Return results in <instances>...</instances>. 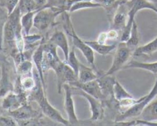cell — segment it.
I'll use <instances>...</instances> for the list:
<instances>
[{
  "mask_svg": "<svg viewBox=\"0 0 157 126\" xmlns=\"http://www.w3.org/2000/svg\"><path fill=\"white\" fill-rule=\"evenodd\" d=\"M61 15L63 28H64L66 33L72 38V44H73L75 49H78L80 51L86 59L87 62L91 65L92 68L96 70V66H95V52L93 51V49L86 43L85 40L82 39L77 35L74 29L69 12L64 11Z\"/></svg>",
  "mask_w": 157,
  "mask_h": 126,
  "instance_id": "6da1fadb",
  "label": "cell"
},
{
  "mask_svg": "<svg viewBox=\"0 0 157 126\" xmlns=\"http://www.w3.org/2000/svg\"><path fill=\"white\" fill-rule=\"evenodd\" d=\"M30 97H31L30 100L36 101L37 104L39 105L43 115H46L49 119L56 121V122L59 123V124H65V125H67L69 124V121L63 118L61 113L48 101L46 95V90L44 89L42 84H40L39 86L36 85V88L32 91Z\"/></svg>",
  "mask_w": 157,
  "mask_h": 126,
  "instance_id": "7a4b0ae2",
  "label": "cell"
},
{
  "mask_svg": "<svg viewBox=\"0 0 157 126\" xmlns=\"http://www.w3.org/2000/svg\"><path fill=\"white\" fill-rule=\"evenodd\" d=\"M157 96V79H155V82L152 86L151 91L148 93L146 95H144L142 98H138L136 102L126 109V111L121 113L120 115L116 117V120L117 121H126V119L129 118H136V117L140 116L143 111L144 110L145 108L149 104L152 100H153L155 97Z\"/></svg>",
  "mask_w": 157,
  "mask_h": 126,
  "instance_id": "3957f363",
  "label": "cell"
},
{
  "mask_svg": "<svg viewBox=\"0 0 157 126\" xmlns=\"http://www.w3.org/2000/svg\"><path fill=\"white\" fill-rule=\"evenodd\" d=\"M133 52L134 51L130 49L125 42H120L116 47V51L113 57L111 67L106 72L104 73V75L113 76L120 69H123Z\"/></svg>",
  "mask_w": 157,
  "mask_h": 126,
  "instance_id": "277c9868",
  "label": "cell"
},
{
  "mask_svg": "<svg viewBox=\"0 0 157 126\" xmlns=\"http://www.w3.org/2000/svg\"><path fill=\"white\" fill-rule=\"evenodd\" d=\"M64 10L59 8H46L38 10L34 18V27L39 31L47 30L55 25V19Z\"/></svg>",
  "mask_w": 157,
  "mask_h": 126,
  "instance_id": "5b68a950",
  "label": "cell"
},
{
  "mask_svg": "<svg viewBox=\"0 0 157 126\" xmlns=\"http://www.w3.org/2000/svg\"><path fill=\"white\" fill-rule=\"evenodd\" d=\"M71 86H72L73 94L80 95L81 97L84 98L88 102L89 105H90V112H91V117L90 118V121H99V120H102L104 115V107L102 103V100L99 99V98L93 96L91 94L85 92V91H82L79 88L72 86V85H71Z\"/></svg>",
  "mask_w": 157,
  "mask_h": 126,
  "instance_id": "8992f818",
  "label": "cell"
},
{
  "mask_svg": "<svg viewBox=\"0 0 157 126\" xmlns=\"http://www.w3.org/2000/svg\"><path fill=\"white\" fill-rule=\"evenodd\" d=\"M56 75L58 92L61 93L64 84L71 83L78 80V76L66 61H59L52 69Z\"/></svg>",
  "mask_w": 157,
  "mask_h": 126,
  "instance_id": "52a82bcc",
  "label": "cell"
},
{
  "mask_svg": "<svg viewBox=\"0 0 157 126\" xmlns=\"http://www.w3.org/2000/svg\"><path fill=\"white\" fill-rule=\"evenodd\" d=\"M63 88L64 89V109L66 115L68 117V121L69 124H78V119L75 113V104L72 98L73 93H72V86L69 84H64Z\"/></svg>",
  "mask_w": 157,
  "mask_h": 126,
  "instance_id": "ba28073f",
  "label": "cell"
},
{
  "mask_svg": "<svg viewBox=\"0 0 157 126\" xmlns=\"http://www.w3.org/2000/svg\"><path fill=\"white\" fill-rule=\"evenodd\" d=\"M128 13L129 9L126 2L119 4L114 15L109 20V22L111 23V28L118 31H123L127 23Z\"/></svg>",
  "mask_w": 157,
  "mask_h": 126,
  "instance_id": "9c48e42d",
  "label": "cell"
},
{
  "mask_svg": "<svg viewBox=\"0 0 157 126\" xmlns=\"http://www.w3.org/2000/svg\"><path fill=\"white\" fill-rule=\"evenodd\" d=\"M69 85L77 87V88H79L82 91H85V92L91 94V95L99 98V99H105V94H104L103 91H102V89L101 88L99 81H98V79L88 82H80L77 80L75 82H71V83H69Z\"/></svg>",
  "mask_w": 157,
  "mask_h": 126,
  "instance_id": "30bf717a",
  "label": "cell"
},
{
  "mask_svg": "<svg viewBox=\"0 0 157 126\" xmlns=\"http://www.w3.org/2000/svg\"><path fill=\"white\" fill-rule=\"evenodd\" d=\"M22 95V94L14 92V91H10L2 98L1 108L3 110H6L7 112L18 109L21 106L25 104V103L22 102L24 98Z\"/></svg>",
  "mask_w": 157,
  "mask_h": 126,
  "instance_id": "8fae6325",
  "label": "cell"
},
{
  "mask_svg": "<svg viewBox=\"0 0 157 126\" xmlns=\"http://www.w3.org/2000/svg\"><path fill=\"white\" fill-rule=\"evenodd\" d=\"M43 57H44V43L42 42L39 45L36 50L33 52L32 58L34 62L36 68L38 71L39 74V78L40 79L43 88L46 90V83H45V78H44V69H43Z\"/></svg>",
  "mask_w": 157,
  "mask_h": 126,
  "instance_id": "7c38bea8",
  "label": "cell"
},
{
  "mask_svg": "<svg viewBox=\"0 0 157 126\" xmlns=\"http://www.w3.org/2000/svg\"><path fill=\"white\" fill-rule=\"evenodd\" d=\"M12 91H14V85L10 79V70L6 64L5 62H2L0 78V99Z\"/></svg>",
  "mask_w": 157,
  "mask_h": 126,
  "instance_id": "4fadbf2b",
  "label": "cell"
},
{
  "mask_svg": "<svg viewBox=\"0 0 157 126\" xmlns=\"http://www.w3.org/2000/svg\"><path fill=\"white\" fill-rule=\"evenodd\" d=\"M49 43L55 45L57 48L61 49L63 51V53L64 55L65 61L67 62L68 58H69V54L70 50H69V43H68L67 37H66V33L63 31H56L52 36L49 38Z\"/></svg>",
  "mask_w": 157,
  "mask_h": 126,
  "instance_id": "5bb4252c",
  "label": "cell"
},
{
  "mask_svg": "<svg viewBox=\"0 0 157 126\" xmlns=\"http://www.w3.org/2000/svg\"><path fill=\"white\" fill-rule=\"evenodd\" d=\"M8 115L14 118L16 121H30L37 117V112L26 104H24L15 110L8 112Z\"/></svg>",
  "mask_w": 157,
  "mask_h": 126,
  "instance_id": "9a60e30c",
  "label": "cell"
},
{
  "mask_svg": "<svg viewBox=\"0 0 157 126\" xmlns=\"http://www.w3.org/2000/svg\"><path fill=\"white\" fill-rule=\"evenodd\" d=\"M96 70L91 67H88L80 62L78 72V81L80 82H88L96 80L99 76Z\"/></svg>",
  "mask_w": 157,
  "mask_h": 126,
  "instance_id": "2e32d148",
  "label": "cell"
},
{
  "mask_svg": "<svg viewBox=\"0 0 157 126\" xmlns=\"http://www.w3.org/2000/svg\"><path fill=\"white\" fill-rule=\"evenodd\" d=\"M85 42L93 49L95 52L102 55H106L111 53L114 49H116L118 45L116 43L111 45L102 44V43H99L97 40L96 41H93V40L86 41L85 40Z\"/></svg>",
  "mask_w": 157,
  "mask_h": 126,
  "instance_id": "e0dca14e",
  "label": "cell"
},
{
  "mask_svg": "<svg viewBox=\"0 0 157 126\" xmlns=\"http://www.w3.org/2000/svg\"><path fill=\"white\" fill-rule=\"evenodd\" d=\"M98 81L100 84L105 98L109 96L113 97V86L116 82V79L112 77V76H105L103 74L98 78Z\"/></svg>",
  "mask_w": 157,
  "mask_h": 126,
  "instance_id": "ac0fdd59",
  "label": "cell"
},
{
  "mask_svg": "<svg viewBox=\"0 0 157 126\" xmlns=\"http://www.w3.org/2000/svg\"><path fill=\"white\" fill-rule=\"evenodd\" d=\"M143 69L150 72L153 74H157V61L141 62V61H134L133 60L123 67V69Z\"/></svg>",
  "mask_w": 157,
  "mask_h": 126,
  "instance_id": "d6986e66",
  "label": "cell"
},
{
  "mask_svg": "<svg viewBox=\"0 0 157 126\" xmlns=\"http://www.w3.org/2000/svg\"><path fill=\"white\" fill-rule=\"evenodd\" d=\"M141 119L146 121H157V98H154L145 108L140 115Z\"/></svg>",
  "mask_w": 157,
  "mask_h": 126,
  "instance_id": "ffe728a7",
  "label": "cell"
},
{
  "mask_svg": "<svg viewBox=\"0 0 157 126\" xmlns=\"http://www.w3.org/2000/svg\"><path fill=\"white\" fill-rule=\"evenodd\" d=\"M157 51V36L148 43L147 44L143 45L142 46H138L135 49L133 55L136 56H141V55H151Z\"/></svg>",
  "mask_w": 157,
  "mask_h": 126,
  "instance_id": "44dd1931",
  "label": "cell"
},
{
  "mask_svg": "<svg viewBox=\"0 0 157 126\" xmlns=\"http://www.w3.org/2000/svg\"><path fill=\"white\" fill-rule=\"evenodd\" d=\"M37 11L38 10L29 12L25 14H22L21 16V24L25 35H29L30 30L32 29L33 26H34V18Z\"/></svg>",
  "mask_w": 157,
  "mask_h": 126,
  "instance_id": "7402d4cb",
  "label": "cell"
},
{
  "mask_svg": "<svg viewBox=\"0 0 157 126\" xmlns=\"http://www.w3.org/2000/svg\"><path fill=\"white\" fill-rule=\"evenodd\" d=\"M113 98L116 101H120L122 99L128 98H133L132 94L125 89L124 87L119 82L117 79H116L114 86H113Z\"/></svg>",
  "mask_w": 157,
  "mask_h": 126,
  "instance_id": "603a6c76",
  "label": "cell"
},
{
  "mask_svg": "<svg viewBox=\"0 0 157 126\" xmlns=\"http://www.w3.org/2000/svg\"><path fill=\"white\" fill-rule=\"evenodd\" d=\"M125 43L133 51H135V49L138 47L139 43H140V33H139L138 26H137L136 21L134 22L133 25H132L129 39L125 42Z\"/></svg>",
  "mask_w": 157,
  "mask_h": 126,
  "instance_id": "cb8c5ba5",
  "label": "cell"
},
{
  "mask_svg": "<svg viewBox=\"0 0 157 126\" xmlns=\"http://www.w3.org/2000/svg\"><path fill=\"white\" fill-rule=\"evenodd\" d=\"M94 8H102V7L100 4L97 3L95 1H84V2H79L72 4L69 8V13H75V12L81 9Z\"/></svg>",
  "mask_w": 157,
  "mask_h": 126,
  "instance_id": "d4e9b609",
  "label": "cell"
},
{
  "mask_svg": "<svg viewBox=\"0 0 157 126\" xmlns=\"http://www.w3.org/2000/svg\"><path fill=\"white\" fill-rule=\"evenodd\" d=\"M19 85L24 91H32L36 87V80L29 74L22 76L19 79Z\"/></svg>",
  "mask_w": 157,
  "mask_h": 126,
  "instance_id": "484cf974",
  "label": "cell"
},
{
  "mask_svg": "<svg viewBox=\"0 0 157 126\" xmlns=\"http://www.w3.org/2000/svg\"><path fill=\"white\" fill-rule=\"evenodd\" d=\"M18 7L22 15L29 12L39 10V7L35 0H19Z\"/></svg>",
  "mask_w": 157,
  "mask_h": 126,
  "instance_id": "4316f807",
  "label": "cell"
},
{
  "mask_svg": "<svg viewBox=\"0 0 157 126\" xmlns=\"http://www.w3.org/2000/svg\"><path fill=\"white\" fill-rule=\"evenodd\" d=\"M9 13L6 9L0 6V50H2L3 47V31Z\"/></svg>",
  "mask_w": 157,
  "mask_h": 126,
  "instance_id": "83f0119b",
  "label": "cell"
},
{
  "mask_svg": "<svg viewBox=\"0 0 157 126\" xmlns=\"http://www.w3.org/2000/svg\"><path fill=\"white\" fill-rule=\"evenodd\" d=\"M17 72L19 76H24V75L29 74L33 69V63L28 59H24L21 61L19 64L16 65Z\"/></svg>",
  "mask_w": 157,
  "mask_h": 126,
  "instance_id": "f1b7e54d",
  "label": "cell"
},
{
  "mask_svg": "<svg viewBox=\"0 0 157 126\" xmlns=\"http://www.w3.org/2000/svg\"><path fill=\"white\" fill-rule=\"evenodd\" d=\"M69 65L71 66V68L75 71V72L76 73V75L78 76V68H79V64H80V61H78V58H77L76 55H75V47L73 46L72 49L70 50L69 54V58H68L67 62Z\"/></svg>",
  "mask_w": 157,
  "mask_h": 126,
  "instance_id": "f546056e",
  "label": "cell"
},
{
  "mask_svg": "<svg viewBox=\"0 0 157 126\" xmlns=\"http://www.w3.org/2000/svg\"><path fill=\"white\" fill-rule=\"evenodd\" d=\"M18 122L14 118L7 115H0V125H17Z\"/></svg>",
  "mask_w": 157,
  "mask_h": 126,
  "instance_id": "4dcf8cb0",
  "label": "cell"
},
{
  "mask_svg": "<svg viewBox=\"0 0 157 126\" xmlns=\"http://www.w3.org/2000/svg\"><path fill=\"white\" fill-rule=\"evenodd\" d=\"M138 99H136L133 98H124V99H122L120 101H118V106H120L122 109H128L129 108H130L131 106H133L136 102H137Z\"/></svg>",
  "mask_w": 157,
  "mask_h": 126,
  "instance_id": "1f68e13d",
  "label": "cell"
},
{
  "mask_svg": "<svg viewBox=\"0 0 157 126\" xmlns=\"http://www.w3.org/2000/svg\"><path fill=\"white\" fill-rule=\"evenodd\" d=\"M94 1L97 3L100 4L102 8L105 9V10L111 8L117 2V0H94Z\"/></svg>",
  "mask_w": 157,
  "mask_h": 126,
  "instance_id": "d6a6232c",
  "label": "cell"
},
{
  "mask_svg": "<svg viewBox=\"0 0 157 126\" xmlns=\"http://www.w3.org/2000/svg\"><path fill=\"white\" fill-rule=\"evenodd\" d=\"M157 125V121H146L143 119L132 120V125Z\"/></svg>",
  "mask_w": 157,
  "mask_h": 126,
  "instance_id": "836d02e7",
  "label": "cell"
},
{
  "mask_svg": "<svg viewBox=\"0 0 157 126\" xmlns=\"http://www.w3.org/2000/svg\"><path fill=\"white\" fill-rule=\"evenodd\" d=\"M108 40H117L119 37V31L114 28H111L107 31Z\"/></svg>",
  "mask_w": 157,
  "mask_h": 126,
  "instance_id": "e575fe53",
  "label": "cell"
},
{
  "mask_svg": "<svg viewBox=\"0 0 157 126\" xmlns=\"http://www.w3.org/2000/svg\"><path fill=\"white\" fill-rule=\"evenodd\" d=\"M108 40V36H107V31H104V32H102V33L99 34V37H98L97 41L99 43H102V44H105L106 43V41Z\"/></svg>",
  "mask_w": 157,
  "mask_h": 126,
  "instance_id": "d590c367",
  "label": "cell"
},
{
  "mask_svg": "<svg viewBox=\"0 0 157 126\" xmlns=\"http://www.w3.org/2000/svg\"><path fill=\"white\" fill-rule=\"evenodd\" d=\"M37 4L38 7H39V10L42 9H45V6L47 4L48 0H35Z\"/></svg>",
  "mask_w": 157,
  "mask_h": 126,
  "instance_id": "8d00e7d4",
  "label": "cell"
},
{
  "mask_svg": "<svg viewBox=\"0 0 157 126\" xmlns=\"http://www.w3.org/2000/svg\"><path fill=\"white\" fill-rule=\"evenodd\" d=\"M84 1H94V0H67V2H66V6H67L68 10L69 9L71 6L74 3H76V2H84Z\"/></svg>",
  "mask_w": 157,
  "mask_h": 126,
  "instance_id": "74e56055",
  "label": "cell"
},
{
  "mask_svg": "<svg viewBox=\"0 0 157 126\" xmlns=\"http://www.w3.org/2000/svg\"><path fill=\"white\" fill-rule=\"evenodd\" d=\"M117 1L120 2V3H124V2H128V1H129V0H117Z\"/></svg>",
  "mask_w": 157,
  "mask_h": 126,
  "instance_id": "f35d334b",
  "label": "cell"
},
{
  "mask_svg": "<svg viewBox=\"0 0 157 126\" xmlns=\"http://www.w3.org/2000/svg\"><path fill=\"white\" fill-rule=\"evenodd\" d=\"M149 2H152V3H155V5H157V0H148Z\"/></svg>",
  "mask_w": 157,
  "mask_h": 126,
  "instance_id": "ab89813d",
  "label": "cell"
}]
</instances>
